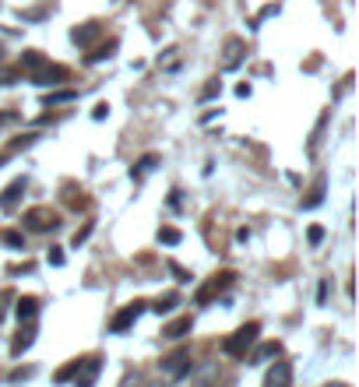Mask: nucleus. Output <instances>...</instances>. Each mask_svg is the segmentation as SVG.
Returning a JSON list of instances; mask_svg holds the SVG:
<instances>
[{"label":"nucleus","mask_w":359,"mask_h":387,"mask_svg":"<svg viewBox=\"0 0 359 387\" xmlns=\"http://www.w3.org/2000/svg\"><path fill=\"white\" fill-rule=\"evenodd\" d=\"M257 334H261V324H257V320H250V324H243V327H240L236 334H229V338H226L222 352H226V355H236V359H240V355H247V348H250V345L257 341Z\"/></svg>","instance_id":"nucleus-1"},{"label":"nucleus","mask_w":359,"mask_h":387,"mask_svg":"<svg viewBox=\"0 0 359 387\" xmlns=\"http://www.w3.org/2000/svg\"><path fill=\"white\" fill-rule=\"evenodd\" d=\"M190 348H176L173 355H166L162 359V373L169 376V380H183V376H190Z\"/></svg>","instance_id":"nucleus-2"},{"label":"nucleus","mask_w":359,"mask_h":387,"mask_svg":"<svg viewBox=\"0 0 359 387\" xmlns=\"http://www.w3.org/2000/svg\"><path fill=\"white\" fill-rule=\"evenodd\" d=\"M32 232H50V229H57L60 222H57V215L50 211V208H32V211H25V218H22Z\"/></svg>","instance_id":"nucleus-3"},{"label":"nucleus","mask_w":359,"mask_h":387,"mask_svg":"<svg viewBox=\"0 0 359 387\" xmlns=\"http://www.w3.org/2000/svg\"><path fill=\"white\" fill-rule=\"evenodd\" d=\"M141 310H145V303H131V306H124V310L110 320V331H113V334H124L127 327H134V324H138Z\"/></svg>","instance_id":"nucleus-4"},{"label":"nucleus","mask_w":359,"mask_h":387,"mask_svg":"<svg viewBox=\"0 0 359 387\" xmlns=\"http://www.w3.org/2000/svg\"><path fill=\"white\" fill-rule=\"evenodd\" d=\"M264 387H292V362L278 359V362L264 373Z\"/></svg>","instance_id":"nucleus-5"},{"label":"nucleus","mask_w":359,"mask_h":387,"mask_svg":"<svg viewBox=\"0 0 359 387\" xmlns=\"http://www.w3.org/2000/svg\"><path fill=\"white\" fill-rule=\"evenodd\" d=\"M99 369H103V359H81L78 362V373H74V387H92L96 383V376H99Z\"/></svg>","instance_id":"nucleus-6"},{"label":"nucleus","mask_w":359,"mask_h":387,"mask_svg":"<svg viewBox=\"0 0 359 387\" xmlns=\"http://www.w3.org/2000/svg\"><path fill=\"white\" fill-rule=\"evenodd\" d=\"M32 81L36 85H60V81H67V67H43V71H36L32 74Z\"/></svg>","instance_id":"nucleus-7"},{"label":"nucleus","mask_w":359,"mask_h":387,"mask_svg":"<svg viewBox=\"0 0 359 387\" xmlns=\"http://www.w3.org/2000/svg\"><path fill=\"white\" fill-rule=\"evenodd\" d=\"M36 313H39V299H36V296H22L18 306H15V317H18L22 324H29V320H36Z\"/></svg>","instance_id":"nucleus-8"},{"label":"nucleus","mask_w":359,"mask_h":387,"mask_svg":"<svg viewBox=\"0 0 359 387\" xmlns=\"http://www.w3.org/2000/svg\"><path fill=\"white\" fill-rule=\"evenodd\" d=\"M194 331V320L190 317H180V320H173V324H166V331H162V338H169V341H180V338H187Z\"/></svg>","instance_id":"nucleus-9"},{"label":"nucleus","mask_w":359,"mask_h":387,"mask_svg":"<svg viewBox=\"0 0 359 387\" xmlns=\"http://www.w3.org/2000/svg\"><path fill=\"white\" fill-rule=\"evenodd\" d=\"M25 194V180H15L4 194H0V208H4V211H11L15 204H18V197Z\"/></svg>","instance_id":"nucleus-10"},{"label":"nucleus","mask_w":359,"mask_h":387,"mask_svg":"<svg viewBox=\"0 0 359 387\" xmlns=\"http://www.w3.org/2000/svg\"><path fill=\"white\" fill-rule=\"evenodd\" d=\"M99 32H103V29H99L96 22H89V25L74 29V32H71V39H74L78 46H89V43H96V39H99Z\"/></svg>","instance_id":"nucleus-11"},{"label":"nucleus","mask_w":359,"mask_h":387,"mask_svg":"<svg viewBox=\"0 0 359 387\" xmlns=\"http://www.w3.org/2000/svg\"><path fill=\"white\" fill-rule=\"evenodd\" d=\"M43 67H46V57H43L39 50H29V53H22V71L36 74V71H43Z\"/></svg>","instance_id":"nucleus-12"},{"label":"nucleus","mask_w":359,"mask_h":387,"mask_svg":"<svg viewBox=\"0 0 359 387\" xmlns=\"http://www.w3.org/2000/svg\"><path fill=\"white\" fill-rule=\"evenodd\" d=\"M32 341H36V327L29 324V327H25L18 338H15V345H11V355H22V352H29V348H32Z\"/></svg>","instance_id":"nucleus-13"},{"label":"nucleus","mask_w":359,"mask_h":387,"mask_svg":"<svg viewBox=\"0 0 359 387\" xmlns=\"http://www.w3.org/2000/svg\"><path fill=\"white\" fill-rule=\"evenodd\" d=\"M215 376H218V362H204L194 383H197V387H211V380H215Z\"/></svg>","instance_id":"nucleus-14"},{"label":"nucleus","mask_w":359,"mask_h":387,"mask_svg":"<svg viewBox=\"0 0 359 387\" xmlns=\"http://www.w3.org/2000/svg\"><path fill=\"white\" fill-rule=\"evenodd\" d=\"M176 303H180V296H176V292H166V296H159V299L152 303V310H155V313H169Z\"/></svg>","instance_id":"nucleus-15"},{"label":"nucleus","mask_w":359,"mask_h":387,"mask_svg":"<svg viewBox=\"0 0 359 387\" xmlns=\"http://www.w3.org/2000/svg\"><path fill=\"white\" fill-rule=\"evenodd\" d=\"M275 355H278V341H268L254 352V362H264V359H275Z\"/></svg>","instance_id":"nucleus-16"},{"label":"nucleus","mask_w":359,"mask_h":387,"mask_svg":"<svg viewBox=\"0 0 359 387\" xmlns=\"http://www.w3.org/2000/svg\"><path fill=\"white\" fill-rule=\"evenodd\" d=\"M0 243H8V247H25V236L22 232H11V229H4V232H0Z\"/></svg>","instance_id":"nucleus-17"},{"label":"nucleus","mask_w":359,"mask_h":387,"mask_svg":"<svg viewBox=\"0 0 359 387\" xmlns=\"http://www.w3.org/2000/svg\"><path fill=\"white\" fill-rule=\"evenodd\" d=\"M155 162H159V159H155V155H145V159H141V162H138V166H134V169H131V176H145V173H148V169H152V166H155Z\"/></svg>","instance_id":"nucleus-18"},{"label":"nucleus","mask_w":359,"mask_h":387,"mask_svg":"<svg viewBox=\"0 0 359 387\" xmlns=\"http://www.w3.org/2000/svg\"><path fill=\"white\" fill-rule=\"evenodd\" d=\"M159 243H169V247H176V243H180V232H176V229H159Z\"/></svg>","instance_id":"nucleus-19"},{"label":"nucleus","mask_w":359,"mask_h":387,"mask_svg":"<svg viewBox=\"0 0 359 387\" xmlns=\"http://www.w3.org/2000/svg\"><path fill=\"white\" fill-rule=\"evenodd\" d=\"M78 362H81V359H74V362H67V366H64V369L57 373V380H60V383H64V380H74V373H78Z\"/></svg>","instance_id":"nucleus-20"},{"label":"nucleus","mask_w":359,"mask_h":387,"mask_svg":"<svg viewBox=\"0 0 359 387\" xmlns=\"http://www.w3.org/2000/svg\"><path fill=\"white\" fill-rule=\"evenodd\" d=\"M113 50H117V43H110V46H103V50H96V53L89 57V64H99V60H106V57H110Z\"/></svg>","instance_id":"nucleus-21"},{"label":"nucleus","mask_w":359,"mask_h":387,"mask_svg":"<svg viewBox=\"0 0 359 387\" xmlns=\"http://www.w3.org/2000/svg\"><path fill=\"white\" fill-rule=\"evenodd\" d=\"M236 64H240V43L233 39V43H229V57H226V67H236Z\"/></svg>","instance_id":"nucleus-22"},{"label":"nucleus","mask_w":359,"mask_h":387,"mask_svg":"<svg viewBox=\"0 0 359 387\" xmlns=\"http://www.w3.org/2000/svg\"><path fill=\"white\" fill-rule=\"evenodd\" d=\"M120 387H141V373H138V369H131V373H124V380H120Z\"/></svg>","instance_id":"nucleus-23"},{"label":"nucleus","mask_w":359,"mask_h":387,"mask_svg":"<svg viewBox=\"0 0 359 387\" xmlns=\"http://www.w3.org/2000/svg\"><path fill=\"white\" fill-rule=\"evenodd\" d=\"M320 197H324V183H317V187H313V197H310L303 208H317V204H320Z\"/></svg>","instance_id":"nucleus-24"},{"label":"nucleus","mask_w":359,"mask_h":387,"mask_svg":"<svg viewBox=\"0 0 359 387\" xmlns=\"http://www.w3.org/2000/svg\"><path fill=\"white\" fill-rule=\"evenodd\" d=\"M32 373H36L32 366H29V369H15V373H11V383H22V380H29Z\"/></svg>","instance_id":"nucleus-25"},{"label":"nucleus","mask_w":359,"mask_h":387,"mask_svg":"<svg viewBox=\"0 0 359 387\" xmlns=\"http://www.w3.org/2000/svg\"><path fill=\"white\" fill-rule=\"evenodd\" d=\"M18 78H22L18 71H0V85H15Z\"/></svg>","instance_id":"nucleus-26"},{"label":"nucleus","mask_w":359,"mask_h":387,"mask_svg":"<svg viewBox=\"0 0 359 387\" xmlns=\"http://www.w3.org/2000/svg\"><path fill=\"white\" fill-rule=\"evenodd\" d=\"M218 92H222V85H218V81H211V85H208L204 92H201V99H215Z\"/></svg>","instance_id":"nucleus-27"},{"label":"nucleus","mask_w":359,"mask_h":387,"mask_svg":"<svg viewBox=\"0 0 359 387\" xmlns=\"http://www.w3.org/2000/svg\"><path fill=\"white\" fill-rule=\"evenodd\" d=\"M169 271L176 275V282H190V275H187V271H183L180 264H173V261H169Z\"/></svg>","instance_id":"nucleus-28"},{"label":"nucleus","mask_w":359,"mask_h":387,"mask_svg":"<svg viewBox=\"0 0 359 387\" xmlns=\"http://www.w3.org/2000/svg\"><path fill=\"white\" fill-rule=\"evenodd\" d=\"M89 236H92V222H89V225H85L81 232H74V247H78V243H85Z\"/></svg>","instance_id":"nucleus-29"},{"label":"nucleus","mask_w":359,"mask_h":387,"mask_svg":"<svg viewBox=\"0 0 359 387\" xmlns=\"http://www.w3.org/2000/svg\"><path fill=\"white\" fill-rule=\"evenodd\" d=\"M67 99H74V92H57V96H50V103H67Z\"/></svg>","instance_id":"nucleus-30"},{"label":"nucleus","mask_w":359,"mask_h":387,"mask_svg":"<svg viewBox=\"0 0 359 387\" xmlns=\"http://www.w3.org/2000/svg\"><path fill=\"white\" fill-rule=\"evenodd\" d=\"M320 240H324V229L313 225V229H310V243H320Z\"/></svg>","instance_id":"nucleus-31"},{"label":"nucleus","mask_w":359,"mask_h":387,"mask_svg":"<svg viewBox=\"0 0 359 387\" xmlns=\"http://www.w3.org/2000/svg\"><path fill=\"white\" fill-rule=\"evenodd\" d=\"M106 113H110V106H106V103H99V106H96V120H103Z\"/></svg>","instance_id":"nucleus-32"},{"label":"nucleus","mask_w":359,"mask_h":387,"mask_svg":"<svg viewBox=\"0 0 359 387\" xmlns=\"http://www.w3.org/2000/svg\"><path fill=\"white\" fill-rule=\"evenodd\" d=\"M327 299V282H320V289H317V303H324Z\"/></svg>","instance_id":"nucleus-33"},{"label":"nucleus","mask_w":359,"mask_h":387,"mask_svg":"<svg viewBox=\"0 0 359 387\" xmlns=\"http://www.w3.org/2000/svg\"><path fill=\"white\" fill-rule=\"evenodd\" d=\"M4 162H8V155H0V166H4Z\"/></svg>","instance_id":"nucleus-34"},{"label":"nucleus","mask_w":359,"mask_h":387,"mask_svg":"<svg viewBox=\"0 0 359 387\" xmlns=\"http://www.w3.org/2000/svg\"><path fill=\"white\" fill-rule=\"evenodd\" d=\"M327 387H341V383H327Z\"/></svg>","instance_id":"nucleus-35"},{"label":"nucleus","mask_w":359,"mask_h":387,"mask_svg":"<svg viewBox=\"0 0 359 387\" xmlns=\"http://www.w3.org/2000/svg\"><path fill=\"white\" fill-rule=\"evenodd\" d=\"M148 387H162V383H148Z\"/></svg>","instance_id":"nucleus-36"},{"label":"nucleus","mask_w":359,"mask_h":387,"mask_svg":"<svg viewBox=\"0 0 359 387\" xmlns=\"http://www.w3.org/2000/svg\"><path fill=\"white\" fill-rule=\"evenodd\" d=\"M0 60H4V50H0Z\"/></svg>","instance_id":"nucleus-37"},{"label":"nucleus","mask_w":359,"mask_h":387,"mask_svg":"<svg viewBox=\"0 0 359 387\" xmlns=\"http://www.w3.org/2000/svg\"><path fill=\"white\" fill-rule=\"evenodd\" d=\"M0 320H4V310H0Z\"/></svg>","instance_id":"nucleus-38"}]
</instances>
